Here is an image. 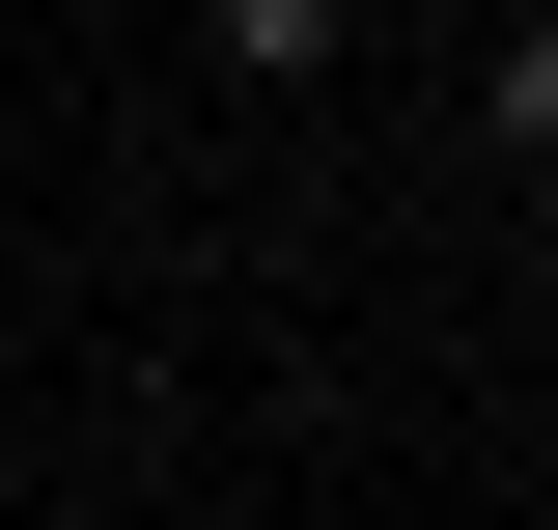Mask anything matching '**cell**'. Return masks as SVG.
<instances>
[{
    "label": "cell",
    "mask_w": 558,
    "mask_h": 530,
    "mask_svg": "<svg viewBox=\"0 0 558 530\" xmlns=\"http://www.w3.org/2000/svg\"><path fill=\"white\" fill-rule=\"evenodd\" d=\"M196 28H223L252 84H307V57H336V0H196Z\"/></svg>",
    "instance_id": "cell-1"
},
{
    "label": "cell",
    "mask_w": 558,
    "mask_h": 530,
    "mask_svg": "<svg viewBox=\"0 0 558 530\" xmlns=\"http://www.w3.org/2000/svg\"><path fill=\"white\" fill-rule=\"evenodd\" d=\"M502 168H558V28H502Z\"/></svg>",
    "instance_id": "cell-2"
}]
</instances>
